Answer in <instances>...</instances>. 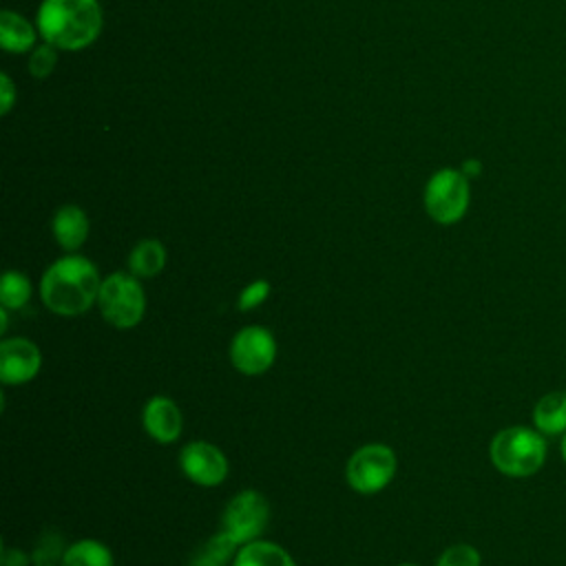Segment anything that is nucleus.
<instances>
[{"mask_svg": "<svg viewBox=\"0 0 566 566\" xmlns=\"http://www.w3.org/2000/svg\"><path fill=\"white\" fill-rule=\"evenodd\" d=\"M562 458L566 462V433H562Z\"/></svg>", "mask_w": 566, "mask_h": 566, "instance_id": "obj_27", "label": "nucleus"}, {"mask_svg": "<svg viewBox=\"0 0 566 566\" xmlns=\"http://www.w3.org/2000/svg\"><path fill=\"white\" fill-rule=\"evenodd\" d=\"M7 312H9L7 307L0 310V334H4V332L9 329V316H7Z\"/></svg>", "mask_w": 566, "mask_h": 566, "instance_id": "obj_26", "label": "nucleus"}, {"mask_svg": "<svg viewBox=\"0 0 566 566\" xmlns=\"http://www.w3.org/2000/svg\"><path fill=\"white\" fill-rule=\"evenodd\" d=\"M38 566H49V564H38Z\"/></svg>", "mask_w": 566, "mask_h": 566, "instance_id": "obj_29", "label": "nucleus"}, {"mask_svg": "<svg viewBox=\"0 0 566 566\" xmlns=\"http://www.w3.org/2000/svg\"><path fill=\"white\" fill-rule=\"evenodd\" d=\"M0 97H2L0 113L7 115L11 111V106H13V102H15V88H13V82H11V77L7 73L0 75Z\"/></svg>", "mask_w": 566, "mask_h": 566, "instance_id": "obj_23", "label": "nucleus"}, {"mask_svg": "<svg viewBox=\"0 0 566 566\" xmlns=\"http://www.w3.org/2000/svg\"><path fill=\"white\" fill-rule=\"evenodd\" d=\"M396 453L391 447L371 442L360 449H356L347 464H345V478L347 484L363 495H371L382 491L396 475Z\"/></svg>", "mask_w": 566, "mask_h": 566, "instance_id": "obj_6", "label": "nucleus"}, {"mask_svg": "<svg viewBox=\"0 0 566 566\" xmlns=\"http://www.w3.org/2000/svg\"><path fill=\"white\" fill-rule=\"evenodd\" d=\"M35 27L55 49L80 51L97 40L104 15L97 0H42Z\"/></svg>", "mask_w": 566, "mask_h": 566, "instance_id": "obj_2", "label": "nucleus"}, {"mask_svg": "<svg viewBox=\"0 0 566 566\" xmlns=\"http://www.w3.org/2000/svg\"><path fill=\"white\" fill-rule=\"evenodd\" d=\"M489 455L493 467L509 478H528L546 460L544 433L528 427H506L491 440Z\"/></svg>", "mask_w": 566, "mask_h": 566, "instance_id": "obj_3", "label": "nucleus"}, {"mask_svg": "<svg viewBox=\"0 0 566 566\" xmlns=\"http://www.w3.org/2000/svg\"><path fill=\"white\" fill-rule=\"evenodd\" d=\"M276 358V340L263 325L241 327L230 340V363L245 376H259L272 367Z\"/></svg>", "mask_w": 566, "mask_h": 566, "instance_id": "obj_8", "label": "nucleus"}, {"mask_svg": "<svg viewBox=\"0 0 566 566\" xmlns=\"http://www.w3.org/2000/svg\"><path fill=\"white\" fill-rule=\"evenodd\" d=\"M31 281L27 274L18 272V270H7L2 274V281H0V303L2 307L7 310H20L29 303L31 298Z\"/></svg>", "mask_w": 566, "mask_h": 566, "instance_id": "obj_19", "label": "nucleus"}, {"mask_svg": "<svg viewBox=\"0 0 566 566\" xmlns=\"http://www.w3.org/2000/svg\"><path fill=\"white\" fill-rule=\"evenodd\" d=\"M400 566H416V564H400Z\"/></svg>", "mask_w": 566, "mask_h": 566, "instance_id": "obj_28", "label": "nucleus"}, {"mask_svg": "<svg viewBox=\"0 0 566 566\" xmlns=\"http://www.w3.org/2000/svg\"><path fill=\"white\" fill-rule=\"evenodd\" d=\"M55 62H57V49L49 42L35 46L31 53H29V71L33 77L42 80V77H49L51 71L55 69Z\"/></svg>", "mask_w": 566, "mask_h": 566, "instance_id": "obj_20", "label": "nucleus"}, {"mask_svg": "<svg viewBox=\"0 0 566 566\" xmlns=\"http://www.w3.org/2000/svg\"><path fill=\"white\" fill-rule=\"evenodd\" d=\"M460 170L471 179V177H478V175L482 172V164H480L478 159H467V161L462 164V168H460Z\"/></svg>", "mask_w": 566, "mask_h": 566, "instance_id": "obj_25", "label": "nucleus"}, {"mask_svg": "<svg viewBox=\"0 0 566 566\" xmlns=\"http://www.w3.org/2000/svg\"><path fill=\"white\" fill-rule=\"evenodd\" d=\"M268 296H270V283H268L265 279H256V281L248 283V285L239 292L237 307H239L241 312H250V310L259 307Z\"/></svg>", "mask_w": 566, "mask_h": 566, "instance_id": "obj_22", "label": "nucleus"}, {"mask_svg": "<svg viewBox=\"0 0 566 566\" xmlns=\"http://www.w3.org/2000/svg\"><path fill=\"white\" fill-rule=\"evenodd\" d=\"M38 35V29L24 15L9 9L0 13V46L7 53H31Z\"/></svg>", "mask_w": 566, "mask_h": 566, "instance_id": "obj_13", "label": "nucleus"}, {"mask_svg": "<svg viewBox=\"0 0 566 566\" xmlns=\"http://www.w3.org/2000/svg\"><path fill=\"white\" fill-rule=\"evenodd\" d=\"M270 506L268 500L259 491H241L237 493L223 509L221 531L228 533L239 546L254 542L268 526Z\"/></svg>", "mask_w": 566, "mask_h": 566, "instance_id": "obj_7", "label": "nucleus"}, {"mask_svg": "<svg viewBox=\"0 0 566 566\" xmlns=\"http://www.w3.org/2000/svg\"><path fill=\"white\" fill-rule=\"evenodd\" d=\"M29 557L27 553L18 551V548H2V557H0V566H27Z\"/></svg>", "mask_w": 566, "mask_h": 566, "instance_id": "obj_24", "label": "nucleus"}, {"mask_svg": "<svg viewBox=\"0 0 566 566\" xmlns=\"http://www.w3.org/2000/svg\"><path fill=\"white\" fill-rule=\"evenodd\" d=\"M232 566H296V564L283 546L265 539H254L239 546Z\"/></svg>", "mask_w": 566, "mask_h": 566, "instance_id": "obj_15", "label": "nucleus"}, {"mask_svg": "<svg viewBox=\"0 0 566 566\" xmlns=\"http://www.w3.org/2000/svg\"><path fill=\"white\" fill-rule=\"evenodd\" d=\"M99 285L102 279L95 263L82 254L69 252L44 270L40 298L53 314L80 316L97 303Z\"/></svg>", "mask_w": 566, "mask_h": 566, "instance_id": "obj_1", "label": "nucleus"}, {"mask_svg": "<svg viewBox=\"0 0 566 566\" xmlns=\"http://www.w3.org/2000/svg\"><path fill=\"white\" fill-rule=\"evenodd\" d=\"M142 424L153 440H157L161 444H170L179 438L184 420H181V411L172 398L150 396L142 409Z\"/></svg>", "mask_w": 566, "mask_h": 566, "instance_id": "obj_11", "label": "nucleus"}, {"mask_svg": "<svg viewBox=\"0 0 566 566\" xmlns=\"http://www.w3.org/2000/svg\"><path fill=\"white\" fill-rule=\"evenodd\" d=\"M42 354L29 338H4L0 343V380L2 385H24L40 371Z\"/></svg>", "mask_w": 566, "mask_h": 566, "instance_id": "obj_10", "label": "nucleus"}, {"mask_svg": "<svg viewBox=\"0 0 566 566\" xmlns=\"http://www.w3.org/2000/svg\"><path fill=\"white\" fill-rule=\"evenodd\" d=\"M51 232L62 250L75 252L88 237V217L80 206L66 203L55 210L51 219Z\"/></svg>", "mask_w": 566, "mask_h": 566, "instance_id": "obj_12", "label": "nucleus"}, {"mask_svg": "<svg viewBox=\"0 0 566 566\" xmlns=\"http://www.w3.org/2000/svg\"><path fill=\"white\" fill-rule=\"evenodd\" d=\"M424 210L442 226H451L467 214L471 201L469 177L458 168L436 170L424 186Z\"/></svg>", "mask_w": 566, "mask_h": 566, "instance_id": "obj_5", "label": "nucleus"}, {"mask_svg": "<svg viewBox=\"0 0 566 566\" xmlns=\"http://www.w3.org/2000/svg\"><path fill=\"white\" fill-rule=\"evenodd\" d=\"M239 544L223 531L206 539L192 555L190 566H228L234 562Z\"/></svg>", "mask_w": 566, "mask_h": 566, "instance_id": "obj_18", "label": "nucleus"}, {"mask_svg": "<svg viewBox=\"0 0 566 566\" xmlns=\"http://www.w3.org/2000/svg\"><path fill=\"white\" fill-rule=\"evenodd\" d=\"M166 265V248L157 239H142L128 254V272L137 279H153Z\"/></svg>", "mask_w": 566, "mask_h": 566, "instance_id": "obj_16", "label": "nucleus"}, {"mask_svg": "<svg viewBox=\"0 0 566 566\" xmlns=\"http://www.w3.org/2000/svg\"><path fill=\"white\" fill-rule=\"evenodd\" d=\"M184 475L199 486H217L228 478V460L223 451L210 442L197 440L179 451Z\"/></svg>", "mask_w": 566, "mask_h": 566, "instance_id": "obj_9", "label": "nucleus"}, {"mask_svg": "<svg viewBox=\"0 0 566 566\" xmlns=\"http://www.w3.org/2000/svg\"><path fill=\"white\" fill-rule=\"evenodd\" d=\"M533 424L544 436L566 433V391H548L533 407Z\"/></svg>", "mask_w": 566, "mask_h": 566, "instance_id": "obj_14", "label": "nucleus"}, {"mask_svg": "<svg viewBox=\"0 0 566 566\" xmlns=\"http://www.w3.org/2000/svg\"><path fill=\"white\" fill-rule=\"evenodd\" d=\"M480 553L471 544H453L438 557L436 566H480Z\"/></svg>", "mask_w": 566, "mask_h": 566, "instance_id": "obj_21", "label": "nucleus"}, {"mask_svg": "<svg viewBox=\"0 0 566 566\" xmlns=\"http://www.w3.org/2000/svg\"><path fill=\"white\" fill-rule=\"evenodd\" d=\"M97 307L106 323H111L117 329H130L135 327L146 310V296L139 279L135 274L113 272L106 279H102L99 294H97Z\"/></svg>", "mask_w": 566, "mask_h": 566, "instance_id": "obj_4", "label": "nucleus"}, {"mask_svg": "<svg viewBox=\"0 0 566 566\" xmlns=\"http://www.w3.org/2000/svg\"><path fill=\"white\" fill-rule=\"evenodd\" d=\"M62 566H113V553L99 539H77L62 553Z\"/></svg>", "mask_w": 566, "mask_h": 566, "instance_id": "obj_17", "label": "nucleus"}]
</instances>
